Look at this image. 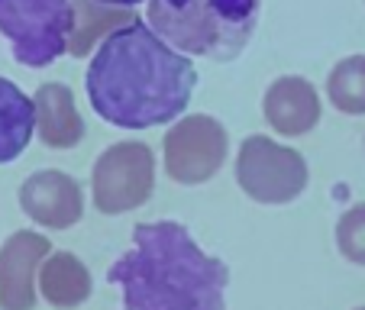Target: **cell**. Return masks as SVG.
<instances>
[{"instance_id":"obj_1","label":"cell","mask_w":365,"mask_h":310,"mask_svg":"<svg viewBox=\"0 0 365 310\" xmlns=\"http://www.w3.org/2000/svg\"><path fill=\"white\" fill-rule=\"evenodd\" d=\"M197 68L143 20L110 33L84 75L94 113L120 130H152L185 113Z\"/></svg>"},{"instance_id":"obj_2","label":"cell","mask_w":365,"mask_h":310,"mask_svg":"<svg viewBox=\"0 0 365 310\" xmlns=\"http://www.w3.org/2000/svg\"><path fill=\"white\" fill-rule=\"evenodd\" d=\"M123 310H227L230 265L175 220L136 223L133 246L107 272Z\"/></svg>"},{"instance_id":"obj_3","label":"cell","mask_w":365,"mask_h":310,"mask_svg":"<svg viewBox=\"0 0 365 310\" xmlns=\"http://www.w3.org/2000/svg\"><path fill=\"white\" fill-rule=\"evenodd\" d=\"M262 0H149V26L181 56L230 62L249 46Z\"/></svg>"},{"instance_id":"obj_4","label":"cell","mask_w":365,"mask_h":310,"mask_svg":"<svg viewBox=\"0 0 365 310\" xmlns=\"http://www.w3.org/2000/svg\"><path fill=\"white\" fill-rule=\"evenodd\" d=\"M75 0H0V36L26 68H46L68 52Z\"/></svg>"},{"instance_id":"obj_5","label":"cell","mask_w":365,"mask_h":310,"mask_svg":"<svg viewBox=\"0 0 365 310\" xmlns=\"http://www.w3.org/2000/svg\"><path fill=\"white\" fill-rule=\"evenodd\" d=\"M307 162L297 149L272 136H246L236 152V185L249 200L282 207L307 191Z\"/></svg>"},{"instance_id":"obj_6","label":"cell","mask_w":365,"mask_h":310,"mask_svg":"<svg viewBox=\"0 0 365 310\" xmlns=\"http://www.w3.org/2000/svg\"><path fill=\"white\" fill-rule=\"evenodd\" d=\"M155 191V155L145 143L126 139L97 155L91 168V197L103 217H120L143 207Z\"/></svg>"},{"instance_id":"obj_7","label":"cell","mask_w":365,"mask_h":310,"mask_svg":"<svg viewBox=\"0 0 365 310\" xmlns=\"http://www.w3.org/2000/svg\"><path fill=\"white\" fill-rule=\"evenodd\" d=\"M230 155V136L217 117L191 113L181 117L162 143V162L165 175L185 187L207 185L223 168Z\"/></svg>"},{"instance_id":"obj_8","label":"cell","mask_w":365,"mask_h":310,"mask_svg":"<svg viewBox=\"0 0 365 310\" xmlns=\"http://www.w3.org/2000/svg\"><path fill=\"white\" fill-rule=\"evenodd\" d=\"M52 255V242L33 229H16L0 246V310H33L39 269Z\"/></svg>"},{"instance_id":"obj_9","label":"cell","mask_w":365,"mask_h":310,"mask_svg":"<svg viewBox=\"0 0 365 310\" xmlns=\"http://www.w3.org/2000/svg\"><path fill=\"white\" fill-rule=\"evenodd\" d=\"M20 210L42 229H71L84 217V191L71 175L42 168L20 185Z\"/></svg>"},{"instance_id":"obj_10","label":"cell","mask_w":365,"mask_h":310,"mask_svg":"<svg viewBox=\"0 0 365 310\" xmlns=\"http://www.w3.org/2000/svg\"><path fill=\"white\" fill-rule=\"evenodd\" d=\"M262 113L269 126L282 136H304L320 123V94L301 75H284L269 84L262 97Z\"/></svg>"},{"instance_id":"obj_11","label":"cell","mask_w":365,"mask_h":310,"mask_svg":"<svg viewBox=\"0 0 365 310\" xmlns=\"http://www.w3.org/2000/svg\"><path fill=\"white\" fill-rule=\"evenodd\" d=\"M36 103V136L48 149H75L84 139V120L75 107V94L71 88L52 81L39 84L33 94Z\"/></svg>"},{"instance_id":"obj_12","label":"cell","mask_w":365,"mask_h":310,"mask_svg":"<svg viewBox=\"0 0 365 310\" xmlns=\"http://www.w3.org/2000/svg\"><path fill=\"white\" fill-rule=\"evenodd\" d=\"M94 291L88 265L75 252H52L39 269V294L56 310H78Z\"/></svg>"},{"instance_id":"obj_13","label":"cell","mask_w":365,"mask_h":310,"mask_svg":"<svg viewBox=\"0 0 365 310\" xmlns=\"http://www.w3.org/2000/svg\"><path fill=\"white\" fill-rule=\"evenodd\" d=\"M36 136V103L14 81L0 78V165L16 162Z\"/></svg>"},{"instance_id":"obj_14","label":"cell","mask_w":365,"mask_h":310,"mask_svg":"<svg viewBox=\"0 0 365 310\" xmlns=\"http://www.w3.org/2000/svg\"><path fill=\"white\" fill-rule=\"evenodd\" d=\"M139 16L133 10L123 7H103L97 0H75V29H71V42H68V56L81 58L91 52L97 39H107L110 33L136 23Z\"/></svg>"},{"instance_id":"obj_15","label":"cell","mask_w":365,"mask_h":310,"mask_svg":"<svg viewBox=\"0 0 365 310\" xmlns=\"http://www.w3.org/2000/svg\"><path fill=\"white\" fill-rule=\"evenodd\" d=\"M327 97L346 117L365 113V56H349L333 65L327 78Z\"/></svg>"},{"instance_id":"obj_16","label":"cell","mask_w":365,"mask_h":310,"mask_svg":"<svg viewBox=\"0 0 365 310\" xmlns=\"http://www.w3.org/2000/svg\"><path fill=\"white\" fill-rule=\"evenodd\" d=\"M336 249L352 265H365V200L336 220Z\"/></svg>"},{"instance_id":"obj_17","label":"cell","mask_w":365,"mask_h":310,"mask_svg":"<svg viewBox=\"0 0 365 310\" xmlns=\"http://www.w3.org/2000/svg\"><path fill=\"white\" fill-rule=\"evenodd\" d=\"M97 4H103V7H123V10H133L136 4H143V0H97Z\"/></svg>"},{"instance_id":"obj_18","label":"cell","mask_w":365,"mask_h":310,"mask_svg":"<svg viewBox=\"0 0 365 310\" xmlns=\"http://www.w3.org/2000/svg\"><path fill=\"white\" fill-rule=\"evenodd\" d=\"M356 310H365V307H356Z\"/></svg>"}]
</instances>
